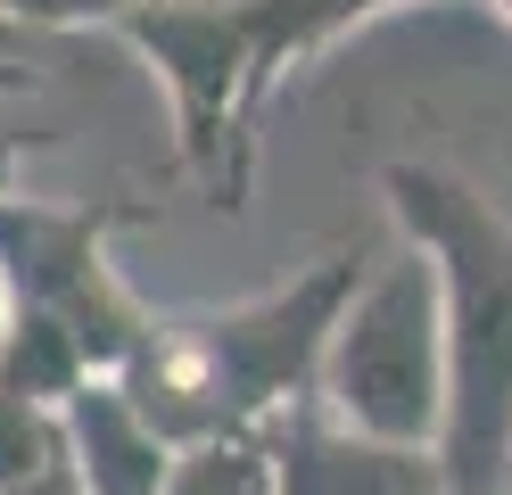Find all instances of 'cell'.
Segmentation results:
<instances>
[{
	"label": "cell",
	"instance_id": "cell-1",
	"mask_svg": "<svg viewBox=\"0 0 512 495\" xmlns=\"http://www.w3.org/2000/svg\"><path fill=\"white\" fill-rule=\"evenodd\" d=\"M356 281H364V256L323 248L306 273H290L265 297L207 306V314H149L141 347L108 380L133 396L141 421L174 454L207 446V438H240V429H273L281 413H298L314 396L323 347H331Z\"/></svg>",
	"mask_w": 512,
	"mask_h": 495
},
{
	"label": "cell",
	"instance_id": "cell-2",
	"mask_svg": "<svg viewBox=\"0 0 512 495\" xmlns=\"http://www.w3.org/2000/svg\"><path fill=\"white\" fill-rule=\"evenodd\" d=\"M380 190H389L405 248H422L438 264V297H446L438 462L455 495H504L512 479V223L463 174L422 165V157H397Z\"/></svg>",
	"mask_w": 512,
	"mask_h": 495
},
{
	"label": "cell",
	"instance_id": "cell-3",
	"mask_svg": "<svg viewBox=\"0 0 512 495\" xmlns=\"http://www.w3.org/2000/svg\"><path fill=\"white\" fill-rule=\"evenodd\" d=\"M314 405L380 446H430L446 438V297L438 264L422 248H389L364 264L356 297L323 347Z\"/></svg>",
	"mask_w": 512,
	"mask_h": 495
},
{
	"label": "cell",
	"instance_id": "cell-4",
	"mask_svg": "<svg viewBox=\"0 0 512 495\" xmlns=\"http://www.w3.org/2000/svg\"><path fill=\"white\" fill-rule=\"evenodd\" d=\"M149 58L174 108V157L207 190V207L240 215L256 182V108H265V50L240 0H141L116 25Z\"/></svg>",
	"mask_w": 512,
	"mask_h": 495
},
{
	"label": "cell",
	"instance_id": "cell-5",
	"mask_svg": "<svg viewBox=\"0 0 512 495\" xmlns=\"http://www.w3.org/2000/svg\"><path fill=\"white\" fill-rule=\"evenodd\" d=\"M141 207L124 198H91V207H50V198H9L0 207V273H9L17 314L58 322L91 355V372H124V355L141 347L149 306L133 281L116 273L108 240Z\"/></svg>",
	"mask_w": 512,
	"mask_h": 495
},
{
	"label": "cell",
	"instance_id": "cell-6",
	"mask_svg": "<svg viewBox=\"0 0 512 495\" xmlns=\"http://www.w3.org/2000/svg\"><path fill=\"white\" fill-rule=\"evenodd\" d=\"M273 454H281V495H455V479L430 446L356 438L314 396L273 421Z\"/></svg>",
	"mask_w": 512,
	"mask_h": 495
},
{
	"label": "cell",
	"instance_id": "cell-7",
	"mask_svg": "<svg viewBox=\"0 0 512 495\" xmlns=\"http://www.w3.org/2000/svg\"><path fill=\"white\" fill-rule=\"evenodd\" d=\"M67 462L83 495H166L174 446L141 421V405L116 380H83L67 396Z\"/></svg>",
	"mask_w": 512,
	"mask_h": 495
},
{
	"label": "cell",
	"instance_id": "cell-8",
	"mask_svg": "<svg viewBox=\"0 0 512 495\" xmlns=\"http://www.w3.org/2000/svg\"><path fill=\"white\" fill-rule=\"evenodd\" d=\"M83 380H108V372H91V355H83L58 322H42V314H17V322H9V347H0V396L67 405Z\"/></svg>",
	"mask_w": 512,
	"mask_h": 495
},
{
	"label": "cell",
	"instance_id": "cell-9",
	"mask_svg": "<svg viewBox=\"0 0 512 495\" xmlns=\"http://www.w3.org/2000/svg\"><path fill=\"white\" fill-rule=\"evenodd\" d=\"M240 9L256 25V50H265V83H281V66L331 50L356 17L380 9V0H240Z\"/></svg>",
	"mask_w": 512,
	"mask_h": 495
},
{
	"label": "cell",
	"instance_id": "cell-10",
	"mask_svg": "<svg viewBox=\"0 0 512 495\" xmlns=\"http://www.w3.org/2000/svg\"><path fill=\"white\" fill-rule=\"evenodd\" d=\"M166 495H281V454L273 429H240V438H207L174 454Z\"/></svg>",
	"mask_w": 512,
	"mask_h": 495
},
{
	"label": "cell",
	"instance_id": "cell-11",
	"mask_svg": "<svg viewBox=\"0 0 512 495\" xmlns=\"http://www.w3.org/2000/svg\"><path fill=\"white\" fill-rule=\"evenodd\" d=\"M75 479L67 462V405H34V396H0V495Z\"/></svg>",
	"mask_w": 512,
	"mask_h": 495
},
{
	"label": "cell",
	"instance_id": "cell-12",
	"mask_svg": "<svg viewBox=\"0 0 512 495\" xmlns=\"http://www.w3.org/2000/svg\"><path fill=\"white\" fill-rule=\"evenodd\" d=\"M141 0H0V25L25 33H67V25H124Z\"/></svg>",
	"mask_w": 512,
	"mask_h": 495
},
{
	"label": "cell",
	"instance_id": "cell-13",
	"mask_svg": "<svg viewBox=\"0 0 512 495\" xmlns=\"http://www.w3.org/2000/svg\"><path fill=\"white\" fill-rule=\"evenodd\" d=\"M42 132H0V207L17 198V165H25V149H34Z\"/></svg>",
	"mask_w": 512,
	"mask_h": 495
},
{
	"label": "cell",
	"instance_id": "cell-14",
	"mask_svg": "<svg viewBox=\"0 0 512 495\" xmlns=\"http://www.w3.org/2000/svg\"><path fill=\"white\" fill-rule=\"evenodd\" d=\"M9 322H17V297H9V273H0V347H9Z\"/></svg>",
	"mask_w": 512,
	"mask_h": 495
},
{
	"label": "cell",
	"instance_id": "cell-15",
	"mask_svg": "<svg viewBox=\"0 0 512 495\" xmlns=\"http://www.w3.org/2000/svg\"><path fill=\"white\" fill-rule=\"evenodd\" d=\"M488 9H496V17H504V25H512V0H488Z\"/></svg>",
	"mask_w": 512,
	"mask_h": 495
},
{
	"label": "cell",
	"instance_id": "cell-16",
	"mask_svg": "<svg viewBox=\"0 0 512 495\" xmlns=\"http://www.w3.org/2000/svg\"><path fill=\"white\" fill-rule=\"evenodd\" d=\"M504 495H512V479H504Z\"/></svg>",
	"mask_w": 512,
	"mask_h": 495
},
{
	"label": "cell",
	"instance_id": "cell-17",
	"mask_svg": "<svg viewBox=\"0 0 512 495\" xmlns=\"http://www.w3.org/2000/svg\"><path fill=\"white\" fill-rule=\"evenodd\" d=\"M380 9H389V0H380Z\"/></svg>",
	"mask_w": 512,
	"mask_h": 495
}]
</instances>
